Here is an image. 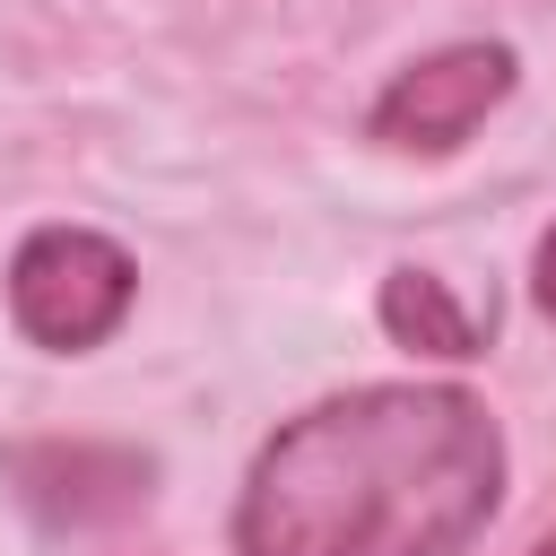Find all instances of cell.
<instances>
[{
    "mask_svg": "<svg viewBox=\"0 0 556 556\" xmlns=\"http://www.w3.org/2000/svg\"><path fill=\"white\" fill-rule=\"evenodd\" d=\"M530 304H539V321L556 330V226H547L539 252H530Z\"/></svg>",
    "mask_w": 556,
    "mask_h": 556,
    "instance_id": "obj_6",
    "label": "cell"
},
{
    "mask_svg": "<svg viewBox=\"0 0 556 556\" xmlns=\"http://www.w3.org/2000/svg\"><path fill=\"white\" fill-rule=\"evenodd\" d=\"M374 321H382V339L408 348V356H443V365L486 356V321L452 295V278H434V269H417V261H400V269L382 278Z\"/></svg>",
    "mask_w": 556,
    "mask_h": 556,
    "instance_id": "obj_5",
    "label": "cell"
},
{
    "mask_svg": "<svg viewBox=\"0 0 556 556\" xmlns=\"http://www.w3.org/2000/svg\"><path fill=\"white\" fill-rule=\"evenodd\" d=\"M0 478L43 530H104L156 495V460L139 443H96V434L0 443Z\"/></svg>",
    "mask_w": 556,
    "mask_h": 556,
    "instance_id": "obj_4",
    "label": "cell"
},
{
    "mask_svg": "<svg viewBox=\"0 0 556 556\" xmlns=\"http://www.w3.org/2000/svg\"><path fill=\"white\" fill-rule=\"evenodd\" d=\"M521 87V52L495 43V35H469V43H443L408 70H391V87L365 104V139L391 148V156H452L469 148V130Z\"/></svg>",
    "mask_w": 556,
    "mask_h": 556,
    "instance_id": "obj_3",
    "label": "cell"
},
{
    "mask_svg": "<svg viewBox=\"0 0 556 556\" xmlns=\"http://www.w3.org/2000/svg\"><path fill=\"white\" fill-rule=\"evenodd\" d=\"M139 304V261L104 226H35L9 252V321L43 356H87L104 348Z\"/></svg>",
    "mask_w": 556,
    "mask_h": 556,
    "instance_id": "obj_2",
    "label": "cell"
},
{
    "mask_svg": "<svg viewBox=\"0 0 556 556\" xmlns=\"http://www.w3.org/2000/svg\"><path fill=\"white\" fill-rule=\"evenodd\" d=\"M504 513V426L460 382H365L287 417L235 495V556H469Z\"/></svg>",
    "mask_w": 556,
    "mask_h": 556,
    "instance_id": "obj_1",
    "label": "cell"
}]
</instances>
